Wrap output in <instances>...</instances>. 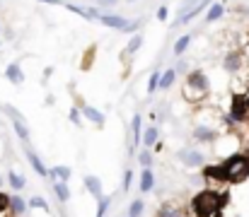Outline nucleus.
<instances>
[{"instance_id": "nucleus-22", "label": "nucleus", "mask_w": 249, "mask_h": 217, "mask_svg": "<svg viewBox=\"0 0 249 217\" xmlns=\"http://www.w3.org/2000/svg\"><path fill=\"white\" fill-rule=\"evenodd\" d=\"M158 138H160L158 126H150V128H145V133H143V145H145V147H155Z\"/></svg>"}, {"instance_id": "nucleus-37", "label": "nucleus", "mask_w": 249, "mask_h": 217, "mask_svg": "<svg viewBox=\"0 0 249 217\" xmlns=\"http://www.w3.org/2000/svg\"><path fill=\"white\" fill-rule=\"evenodd\" d=\"M39 2H46V5H61V7H63L66 0H39Z\"/></svg>"}, {"instance_id": "nucleus-13", "label": "nucleus", "mask_w": 249, "mask_h": 217, "mask_svg": "<svg viewBox=\"0 0 249 217\" xmlns=\"http://www.w3.org/2000/svg\"><path fill=\"white\" fill-rule=\"evenodd\" d=\"M143 41H145V36H143L141 32H138V34H133V36H131V41H128V44H126V49H124V56H126V58H131V56H136V53L141 51V46H143Z\"/></svg>"}, {"instance_id": "nucleus-17", "label": "nucleus", "mask_w": 249, "mask_h": 217, "mask_svg": "<svg viewBox=\"0 0 249 217\" xmlns=\"http://www.w3.org/2000/svg\"><path fill=\"white\" fill-rule=\"evenodd\" d=\"M53 193H56V198L61 203H68L71 200V186H68V181H56L53 184Z\"/></svg>"}, {"instance_id": "nucleus-31", "label": "nucleus", "mask_w": 249, "mask_h": 217, "mask_svg": "<svg viewBox=\"0 0 249 217\" xmlns=\"http://www.w3.org/2000/svg\"><path fill=\"white\" fill-rule=\"evenodd\" d=\"M131 184H133V171L126 169L124 171V184H121V191H131Z\"/></svg>"}, {"instance_id": "nucleus-39", "label": "nucleus", "mask_w": 249, "mask_h": 217, "mask_svg": "<svg viewBox=\"0 0 249 217\" xmlns=\"http://www.w3.org/2000/svg\"><path fill=\"white\" fill-rule=\"evenodd\" d=\"M0 186H2V176H0Z\"/></svg>"}, {"instance_id": "nucleus-11", "label": "nucleus", "mask_w": 249, "mask_h": 217, "mask_svg": "<svg viewBox=\"0 0 249 217\" xmlns=\"http://www.w3.org/2000/svg\"><path fill=\"white\" fill-rule=\"evenodd\" d=\"M247 111H249V104H245V99H242V97H237V99H235V104H232L230 118H232V121H245V118H247Z\"/></svg>"}, {"instance_id": "nucleus-26", "label": "nucleus", "mask_w": 249, "mask_h": 217, "mask_svg": "<svg viewBox=\"0 0 249 217\" xmlns=\"http://www.w3.org/2000/svg\"><path fill=\"white\" fill-rule=\"evenodd\" d=\"M109 205H111V196H102L99 198V205H97V217H107Z\"/></svg>"}, {"instance_id": "nucleus-4", "label": "nucleus", "mask_w": 249, "mask_h": 217, "mask_svg": "<svg viewBox=\"0 0 249 217\" xmlns=\"http://www.w3.org/2000/svg\"><path fill=\"white\" fill-rule=\"evenodd\" d=\"M97 22H99L102 27H107V29L124 32V29H126V24H128L131 19H128V17H124V15H114V12H109V15H99V17H97Z\"/></svg>"}, {"instance_id": "nucleus-24", "label": "nucleus", "mask_w": 249, "mask_h": 217, "mask_svg": "<svg viewBox=\"0 0 249 217\" xmlns=\"http://www.w3.org/2000/svg\"><path fill=\"white\" fill-rule=\"evenodd\" d=\"M7 181H10V186H12L15 191H22V188H24V184H27V181H24V176H19L15 169H10V171H7Z\"/></svg>"}, {"instance_id": "nucleus-38", "label": "nucleus", "mask_w": 249, "mask_h": 217, "mask_svg": "<svg viewBox=\"0 0 249 217\" xmlns=\"http://www.w3.org/2000/svg\"><path fill=\"white\" fill-rule=\"evenodd\" d=\"M126 2H138V0H126Z\"/></svg>"}, {"instance_id": "nucleus-3", "label": "nucleus", "mask_w": 249, "mask_h": 217, "mask_svg": "<svg viewBox=\"0 0 249 217\" xmlns=\"http://www.w3.org/2000/svg\"><path fill=\"white\" fill-rule=\"evenodd\" d=\"M225 169V179L232 181V184H240L249 176V157H242V154H232L228 157V162L223 164Z\"/></svg>"}, {"instance_id": "nucleus-27", "label": "nucleus", "mask_w": 249, "mask_h": 217, "mask_svg": "<svg viewBox=\"0 0 249 217\" xmlns=\"http://www.w3.org/2000/svg\"><path fill=\"white\" fill-rule=\"evenodd\" d=\"M198 2H201V0H179V7H177V15H179V17H181V15H186V12H189L191 7H196Z\"/></svg>"}, {"instance_id": "nucleus-18", "label": "nucleus", "mask_w": 249, "mask_h": 217, "mask_svg": "<svg viewBox=\"0 0 249 217\" xmlns=\"http://www.w3.org/2000/svg\"><path fill=\"white\" fill-rule=\"evenodd\" d=\"M174 80H177V70H174V68H167V70L160 75V84H158V89H160V92H167V89L174 84Z\"/></svg>"}, {"instance_id": "nucleus-8", "label": "nucleus", "mask_w": 249, "mask_h": 217, "mask_svg": "<svg viewBox=\"0 0 249 217\" xmlns=\"http://www.w3.org/2000/svg\"><path fill=\"white\" fill-rule=\"evenodd\" d=\"M24 154H27V159H29V164H32V169L39 174V176H49V169H46V164L41 162V157L34 152V150H24Z\"/></svg>"}, {"instance_id": "nucleus-35", "label": "nucleus", "mask_w": 249, "mask_h": 217, "mask_svg": "<svg viewBox=\"0 0 249 217\" xmlns=\"http://www.w3.org/2000/svg\"><path fill=\"white\" fill-rule=\"evenodd\" d=\"M99 7H114V5H119V0H94Z\"/></svg>"}, {"instance_id": "nucleus-15", "label": "nucleus", "mask_w": 249, "mask_h": 217, "mask_svg": "<svg viewBox=\"0 0 249 217\" xmlns=\"http://www.w3.org/2000/svg\"><path fill=\"white\" fill-rule=\"evenodd\" d=\"M191 41H194V34H181V36L174 41V46H172L174 56H177V58H179V56H184V53H186V49L191 46Z\"/></svg>"}, {"instance_id": "nucleus-14", "label": "nucleus", "mask_w": 249, "mask_h": 217, "mask_svg": "<svg viewBox=\"0 0 249 217\" xmlns=\"http://www.w3.org/2000/svg\"><path fill=\"white\" fill-rule=\"evenodd\" d=\"M5 77L12 82V84H22L24 82V72H22V66L19 63H10L5 68Z\"/></svg>"}, {"instance_id": "nucleus-10", "label": "nucleus", "mask_w": 249, "mask_h": 217, "mask_svg": "<svg viewBox=\"0 0 249 217\" xmlns=\"http://www.w3.org/2000/svg\"><path fill=\"white\" fill-rule=\"evenodd\" d=\"M85 188H87L97 200L104 196V188H102V179H99V176H92V174H89V176H85Z\"/></svg>"}, {"instance_id": "nucleus-28", "label": "nucleus", "mask_w": 249, "mask_h": 217, "mask_svg": "<svg viewBox=\"0 0 249 217\" xmlns=\"http://www.w3.org/2000/svg\"><path fill=\"white\" fill-rule=\"evenodd\" d=\"M138 164H143V167H150V164H153V150H150V147L138 152Z\"/></svg>"}, {"instance_id": "nucleus-12", "label": "nucleus", "mask_w": 249, "mask_h": 217, "mask_svg": "<svg viewBox=\"0 0 249 217\" xmlns=\"http://www.w3.org/2000/svg\"><path fill=\"white\" fill-rule=\"evenodd\" d=\"M223 15H225V5H223V2H211V5H208V10H206V24L218 22Z\"/></svg>"}, {"instance_id": "nucleus-33", "label": "nucleus", "mask_w": 249, "mask_h": 217, "mask_svg": "<svg viewBox=\"0 0 249 217\" xmlns=\"http://www.w3.org/2000/svg\"><path fill=\"white\" fill-rule=\"evenodd\" d=\"M141 27H143V22H141V19H133V22H128V24H126V29H124L121 34H131V32H141Z\"/></svg>"}, {"instance_id": "nucleus-19", "label": "nucleus", "mask_w": 249, "mask_h": 217, "mask_svg": "<svg viewBox=\"0 0 249 217\" xmlns=\"http://www.w3.org/2000/svg\"><path fill=\"white\" fill-rule=\"evenodd\" d=\"M155 217H184V215H181V208H179L177 203H165V205L158 210Z\"/></svg>"}, {"instance_id": "nucleus-32", "label": "nucleus", "mask_w": 249, "mask_h": 217, "mask_svg": "<svg viewBox=\"0 0 249 217\" xmlns=\"http://www.w3.org/2000/svg\"><path fill=\"white\" fill-rule=\"evenodd\" d=\"M29 205H32V208H39V210H49V203H46L41 196H34V198L29 200Z\"/></svg>"}, {"instance_id": "nucleus-29", "label": "nucleus", "mask_w": 249, "mask_h": 217, "mask_svg": "<svg viewBox=\"0 0 249 217\" xmlns=\"http://www.w3.org/2000/svg\"><path fill=\"white\" fill-rule=\"evenodd\" d=\"M160 75H162L160 70H155L150 75V80H148V94H155V89H158V84H160Z\"/></svg>"}, {"instance_id": "nucleus-30", "label": "nucleus", "mask_w": 249, "mask_h": 217, "mask_svg": "<svg viewBox=\"0 0 249 217\" xmlns=\"http://www.w3.org/2000/svg\"><path fill=\"white\" fill-rule=\"evenodd\" d=\"M68 118H71V123H73V126H78V128L83 126V118H80V109H78V106H73V109H71Z\"/></svg>"}, {"instance_id": "nucleus-36", "label": "nucleus", "mask_w": 249, "mask_h": 217, "mask_svg": "<svg viewBox=\"0 0 249 217\" xmlns=\"http://www.w3.org/2000/svg\"><path fill=\"white\" fill-rule=\"evenodd\" d=\"M7 208H10V198L0 193V213H2V210H7Z\"/></svg>"}, {"instance_id": "nucleus-1", "label": "nucleus", "mask_w": 249, "mask_h": 217, "mask_svg": "<svg viewBox=\"0 0 249 217\" xmlns=\"http://www.w3.org/2000/svg\"><path fill=\"white\" fill-rule=\"evenodd\" d=\"M211 92V82L208 75L203 70H191L186 75V84H184V99L186 101H201L206 99Z\"/></svg>"}, {"instance_id": "nucleus-5", "label": "nucleus", "mask_w": 249, "mask_h": 217, "mask_svg": "<svg viewBox=\"0 0 249 217\" xmlns=\"http://www.w3.org/2000/svg\"><path fill=\"white\" fill-rule=\"evenodd\" d=\"M177 159L184 164V167H201L203 164V154L198 152V150H191V147H181L179 152H177Z\"/></svg>"}, {"instance_id": "nucleus-6", "label": "nucleus", "mask_w": 249, "mask_h": 217, "mask_svg": "<svg viewBox=\"0 0 249 217\" xmlns=\"http://www.w3.org/2000/svg\"><path fill=\"white\" fill-rule=\"evenodd\" d=\"M194 138L198 143H215L218 140V131L211 128V126H196L194 128Z\"/></svg>"}, {"instance_id": "nucleus-9", "label": "nucleus", "mask_w": 249, "mask_h": 217, "mask_svg": "<svg viewBox=\"0 0 249 217\" xmlns=\"http://www.w3.org/2000/svg\"><path fill=\"white\" fill-rule=\"evenodd\" d=\"M80 111H83L85 118H89L97 128H104V114H102L99 109H94V106H89V104H83V109H80Z\"/></svg>"}, {"instance_id": "nucleus-25", "label": "nucleus", "mask_w": 249, "mask_h": 217, "mask_svg": "<svg viewBox=\"0 0 249 217\" xmlns=\"http://www.w3.org/2000/svg\"><path fill=\"white\" fill-rule=\"evenodd\" d=\"M143 213H145V203L143 200H131V205H128V217H143Z\"/></svg>"}, {"instance_id": "nucleus-21", "label": "nucleus", "mask_w": 249, "mask_h": 217, "mask_svg": "<svg viewBox=\"0 0 249 217\" xmlns=\"http://www.w3.org/2000/svg\"><path fill=\"white\" fill-rule=\"evenodd\" d=\"M27 200L24 198H19V196H12L10 198V210H12V215H24L27 213Z\"/></svg>"}, {"instance_id": "nucleus-7", "label": "nucleus", "mask_w": 249, "mask_h": 217, "mask_svg": "<svg viewBox=\"0 0 249 217\" xmlns=\"http://www.w3.org/2000/svg\"><path fill=\"white\" fill-rule=\"evenodd\" d=\"M138 188H141L143 193H148V191L155 188V174L150 171V167H143V171H141V176H138Z\"/></svg>"}, {"instance_id": "nucleus-34", "label": "nucleus", "mask_w": 249, "mask_h": 217, "mask_svg": "<svg viewBox=\"0 0 249 217\" xmlns=\"http://www.w3.org/2000/svg\"><path fill=\"white\" fill-rule=\"evenodd\" d=\"M167 17H169V7L162 5V7L158 10V19H160V22H167Z\"/></svg>"}, {"instance_id": "nucleus-20", "label": "nucleus", "mask_w": 249, "mask_h": 217, "mask_svg": "<svg viewBox=\"0 0 249 217\" xmlns=\"http://www.w3.org/2000/svg\"><path fill=\"white\" fill-rule=\"evenodd\" d=\"M131 135H133V145L138 147V145H143V133H141V114H136L133 116V121H131Z\"/></svg>"}, {"instance_id": "nucleus-23", "label": "nucleus", "mask_w": 249, "mask_h": 217, "mask_svg": "<svg viewBox=\"0 0 249 217\" xmlns=\"http://www.w3.org/2000/svg\"><path fill=\"white\" fill-rule=\"evenodd\" d=\"M71 174H73V171H71L68 167H61V164H58V167H53V169H49V176H53L56 181H68V179H71Z\"/></svg>"}, {"instance_id": "nucleus-2", "label": "nucleus", "mask_w": 249, "mask_h": 217, "mask_svg": "<svg viewBox=\"0 0 249 217\" xmlns=\"http://www.w3.org/2000/svg\"><path fill=\"white\" fill-rule=\"evenodd\" d=\"M223 205V198L215 191H201L191 198V213L196 217H213Z\"/></svg>"}, {"instance_id": "nucleus-16", "label": "nucleus", "mask_w": 249, "mask_h": 217, "mask_svg": "<svg viewBox=\"0 0 249 217\" xmlns=\"http://www.w3.org/2000/svg\"><path fill=\"white\" fill-rule=\"evenodd\" d=\"M240 66H242V56H240V53H235V51H230V53L225 56V61H223L225 72H237L240 70Z\"/></svg>"}]
</instances>
